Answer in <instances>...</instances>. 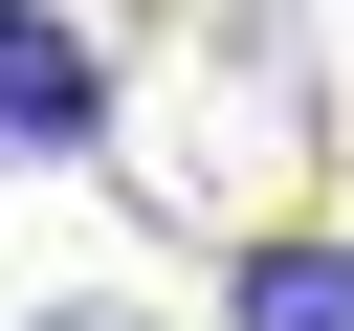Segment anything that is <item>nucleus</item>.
<instances>
[{
  "label": "nucleus",
  "instance_id": "nucleus-3",
  "mask_svg": "<svg viewBox=\"0 0 354 331\" xmlns=\"http://www.w3.org/2000/svg\"><path fill=\"white\" fill-rule=\"evenodd\" d=\"M44 331H133V309H44Z\"/></svg>",
  "mask_w": 354,
  "mask_h": 331
},
{
  "label": "nucleus",
  "instance_id": "nucleus-2",
  "mask_svg": "<svg viewBox=\"0 0 354 331\" xmlns=\"http://www.w3.org/2000/svg\"><path fill=\"white\" fill-rule=\"evenodd\" d=\"M221 309H243V331H354V243H243Z\"/></svg>",
  "mask_w": 354,
  "mask_h": 331
},
{
  "label": "nucleus",
  "instance_id": "nucleus-1",
  "mask_svg": "<svg viewBox=\"0 0 354 331\" xmlns=\"http://www.w3.org/2000/svg\"><path fill=\"white\" fill-rule=\"evenodd\" d=\"M88 132H111V66H88V22L0 0V154H88Z\"/></svg>",
  "mask_w": 354,
  "mask_h": 331
}]
</instances>
